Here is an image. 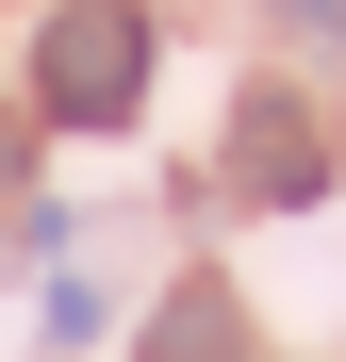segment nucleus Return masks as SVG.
<instances>
[{
	"mask_svg": "<svg viewBox=\"0 0 346 362\" xmlns=\"http://www.w3.org/2000/svg\"><path fill=\"white\" fill-rule=\"evenodd\" d=\"M132 99H149V17H132V0H67V17L33 33V115L115 132Z\"/></svg>",
	"mask_w": 346,
	"mask_h": 362,
	"instance_id": "1",
	"label": "nucleus"
},
{
	"mask_svg": "<svg viewBox=\"0 0 346 362\" xmlns=\"http://www.w3.org/2000/svg\"><path fill=\"white\" fill-rule=\"evenodd\" d=\"M231 181H248L264 214L330 198V148H313V115H297V99H248V115H231Z\"/></svg>",
	"mask_w": 346,
	"mask_h": 362,
	"instance_id": "2",
	"label": "nucleus"
},
{
	"mask_svg": "<svg viewBox=\"0 0 346 362\" xmlns=\"http://www.w3.org/2000/svg\"><path fill=\"white\" fill-rule=\"evenodd\" d=\"M132 362H248V296H231V280H182V296L149 313Z\"/></svg>",
	"mask_w": 346,
	"mask_h": 362,
	"instance_id": "3",
	"label": "nucleus"
},
{
	"mask_svg": "<svg viewBox=\"0 0 346 362\" xmlns=\"http://www.w3.org/2000/svg\"><path fill=\"white\" fill-rule=\"evenodd\" d=\"M264 17L297 33V49H346V0H264Z\"/></svg>",
	"mask_w": 346,
	"mask_h": 362,
	"instance_id": "4",
	"label": "nucleus"
}]
</instances>
